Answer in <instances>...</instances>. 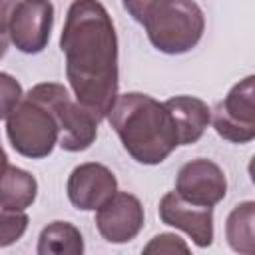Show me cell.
<instances>
[{
    "instance_id": "cell-13",
    "label": "cell",
    "mask_w": 255,
    "mask_h": 255,
    "mask_svg": "<svg viewBox=\"0 0 255 255\" xmlns=\"http://www.w3.org/2000/svg\"><path fill=\"white\" fill-rule=\"evenodd\" d=\"M38 195L36 177L16 165H6L0 171V209L24 211L28 209Z\"/></svg>"
},
{
    "instance_id": "cell-11",
    "label": "cell",
    "mask_w": 255,
    "mask_h": 255,
    "mask_svg": "<svg viewBox=\"0 0 255 255\" xmlns=\"http://www.w3.org/2000/svg\"><path fill=\"white\" fill-rule=\"evenodd\" d=\"M157 213L161 223L183 231L199 249L213 243V207L193 205L181 199L175 191H167L159 199Z\"/></svg>"
},
{
    "instance_id": "cell-21",
    "label": "cell",
    "mask_w": 255,
    "mask_h": 255,
    "mask_svg": "<svg viewBox=\"0 0 255 255\" xmlns=\"http://www.w3.org/2000/svg\"><path fill=\"white\" fill-rule=\"evenodd\" d=\"M8 44H10L8 34H6V32H0V60L6 56V52H8Z\"/></svg>"
},
{
    "instance_id": "cell-2",
    "label": "cell",
    "mask_w": 255,
    "mask_h": 255,
    "mask_svg": "<svg viewBox=\"0 0 255 255\" xmlns=\"http://www.w3.org/2000/svg\"><path fill=\"white\" fill-rule=\"evenodd\" d=\"M106 120L118 133L124 149L141 165L165 161L179 145L169 110L149 94H118Z\"/></svg>"
},
{
    "instance_id": "cell-3",
    "label": "cell",
    "mask_w": 255,
    "mask_h": 255,
    "mask_svg": "<svg viewBox=\"0 0 255 255\" xmlns=\"http://www.w3.org/2000/svg\"><path fill=\"white\" fill-rule=\"evenodd\" d=\"M141 26L157 52L179 56L199 44L205 32V14L195 0H155Z\"/></svg>"
},
{
    "instance_id": "cell-1",
    "label": "cell",
    "mask_w": 255,
    "mask_h": 255,
    "mask_svg": "<svg viewBox=\"0 0 255 255\" xmlns=\"http://www.w3.org/2000/svg\"><path fill=\"white\" fill-rule=\"evenodd\" d=\"M66 78L74 98L98 122L106 120L118 98V34L100 0H74L60 34Z\"/></svg>"
},
{
    "instance_id": "cell-8",
    "label": "cell",
    "mask_w": 255,
    "mask_h": 255,
    "mask_svg": "<svg viewBox=\"0 0 255 255\" xmlns=\"http://www.w3.org/2000/svg\"><path fill=\"white\" fill-rule=\"evenodd\" d=\"M173 191L193 205L215 207L227 195V177L215 161L195 157L179 167Z\"/></svg>"
},
{
    "instance_id": "cell-14",
    "label": "cell",
    "mask_w": 255,
    "mask_h": 255,
    "mask_svg": "<svg viewBox=\"0 0 255 255\" xmlns=\"http://www.w3.org/2000/svg\"><path fill=\"white\" fill-rule=\"evenodd\" d=\"M225 239L235 253H255V201L237 203L225 219Z\"/></svg>"
},
{
    "instance_id": "cell-17",
    "label": "cell",
    "mask_w": 255,
    "mask_h": 255,
    "mask_svg": "<svg viewBox=\"0 0 255 255\" xmlns=\"http://www.w3.org/2000/svg\"><path fill=\"white\" fill-rule=\"evenodd\" d=\"M24 92L20 82L6 72H0V120H6L8 114L16 108V104L22 100Z\"/></svg>"
},
{
    "instance_id": "cell-18",
    "label": "cell",
    "mask_w": 255,
    "mask_h": 255,
    "mask_svg": "<svg viewBox=\"0 0 255 255\" xmlns=\"http://www.w3.org/2000/svg\"><path fill=\"white\" fill-rule=\"evenodd\" d=\"M189 253V245L175 233H159L149 239L143 247V253Z\"/></svg>"
},
{
    "instance_id": "cell-4",
    "label": "cell",
    "mask_w": 255,
    "mask_h": 255,
    "mask_svg": "<svg viewBox=\"0 0 255 255\" xmlns=\"http://www.w3.org/2000/svg\"><path fill=\"white\" fill-rule=\"evenodd\" d=\"M6 135L16 153L44 159L58 145L60 128L50 106L28 90L6 118Z\"/></svg>"
},
{
    "instance_id": "cell-15",
    "label": "cell",
    "mask_w": 255,
    "mask_h": 255,
    "mask_svg": "<svg viewBox=\"0 0 255 255\" xmlns=\"http://www.w3.org/2000/svg\"><path fill=\"white\" fill-rule=\"evenodd\" d=\"M36 253L38 255H82L84 237L74 223L52 221L40 231Z\"/></svg>"
},
{
    "instance_id": "cell-5",
    "label": "cell",
    "mask_w": 255,
    "mask_h": 255,
    "mask_svg": "<svg viewBox=\"0 0 255 255\" xmlns=\"http://www.w3.org/2000/svg\"><path fill=\"white\" fill-rule=\"evenodd\" d=\"M30 92L42 98L54 112L58 128H60L58 145L64 151H70V153L86 151L96 141L100 122L72 98V94L68 92L64 84L42 82V84L32 86Z\"/></svg>"
},
{
    "instance_id": "cell-22",
    "label": "cell",
    "mask_w": 255,
    "mask_h": 255,
    "mask_svg": "<svg viewBox=\"0 0 255 255\" xmlns=\"http://www.w3.org/2000/svg\"><path fill=\"white\" fill-rule=\"evenodd\" d=\"M6 165H8V155H6V151H4V147H2V143H0V171H2Z\"/></svg>"
},
{
    "instance_id": "cell-16",
    "label": "cell",
    "mask_w": 255,
    "mask_h": 255,
    "mask_svg": "<svg viewBox=\"0 0 255 255\" xmlns=\"http://www.w3.org/2000/svg\"><path fill=\"white\" fill-rule=\"evenodd\" d=\"M30 217L24 211L0 209V247L14 245L20 241L28 229Z\"/></svg>"
},
{
    "instance_id": "cell-6",
    "label": "cell",
    "mask_w": 255,
    "mask_h": 255,
    "mask_svg": "<svg viewBox=\"0 0 255 255\" xmlns=\"http://www.w3.org/2000/svg\"><path fill=\"white\" fill-rule=\"evenodd\" d=\"M211 124L219 137L231 143L255 139V76L239 80L227 96L211 110Z\"/></svg>"
},
{
    "instance_id": "cell-7",
    "label": "cell",
    "mask_w": 255,
    "mask_h": 255,
    "mask_svg": "<svg viewBox=\"0 0 255 255\" xmlns=\"http://www.w3.org/2000/svg\"><path fill=\"white\" fill-rule=\"evenodd\" d=\"M54 6L50 0H18L8 22V38L22 54H40L52 34Z\"/></svg>"
},
{
    "instance_id": "cell-10",
    "label": "cell",
    "mask_w": 255,
    "mask_h": 255,
    "mask_svg": "<svg viewBox=\"0 0 255 255\" xmlns=\"http://www.w3.org/2000/svg\"><path fill=\"white\" fill-rule=\"evenodd\" d=\"M118 191L116 173L98 161H86L76 165L66 183L70 203L80 211H96L106 199Z\"/></svg>"
},
{
    "instance_id": "cell-19",
    "label": "cell",
    "mask_w": 255,
    "mask_h": 255,
    "mask_svg": "<svg viewBox=\"0 0 255 255\" xmlns=\"http://www.w3.org/2000/svg\"><path fill=\"white\" fill-rule=\"evenodd\" d=\"M155 0H122V4H124V10L135 20V22H143V16H145V12L149 10V6L153 4Z\"/></svg>"
},
{
    "instance_id": "cell-12",
    "label": "cell",
    "mask_w": 255,
    "mask_h": 255,
    "mask_svg": "<svg viewBox=\"0 0 255 255\" xmlns=\"http://www.w3.org/2000/svg\"><path fill=\"white\" fill-rule=\"evenodd\" d=\"M163 104L175 124L179 145H191L199 141L211 124V108L195 96H173Z\"/></svg>"
},
{
    "instance_id": "cell-20",
    "label": "cell",
    "mask_w": 255,
    "mask_h": 255,
    "mask_svg": "<svg viewBox=\"0 0 255 255\" xmlns=\"http://www.w3.org/2000/svg\"><path fill=\"white\" fill-rule=\"evenodd\" d=\"M18 0H0V32L8 34V22H10V16Z\"/></svg>"
},
{
    "instance_id": "cell-9",
    "label": "cell",
    "mask_w": 255,
    "mask_h": 255,
    "mask_svg": "<svg viewBox=\"0 0 255 255\" xmlns=\"http://www.w3.org/2000/svg\"><path fill=\"white\" fill-rule=\"evenodd\" d=\"M145 223L141 201L128 191H116L96 209V227L108 243H128L139 235Z\"/></svg>"
}]
</instances>
